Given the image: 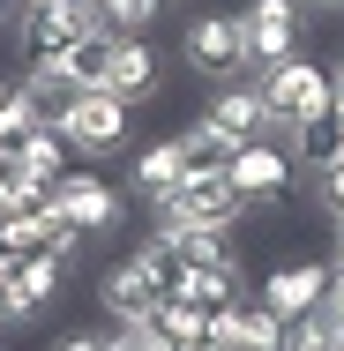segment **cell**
Here are the masks:
<instances>
[{
	"mask_svg": "<svg viewBox=\"0 0 344 351\" xmlns=\"http://www.w3.org/2000/svg\"><path fill=\"white\" fill-rule=\"evenodd\" d=\"M180 68L203 75V82H240V75H255L240 15H195V23L180 30Z\"/></svg>",
	"mask_w": 344,
	"mask_h": 351,
	"instance_id": "cell-1",
	"label": "cell"
},
{
	"mask_svg": "<svg viewBox=\"0 0 344 351\" xmlns=\"http://www.w3.org/2000/svg\"><path fill=\"white\" fill-rule=\"evenodd\" d=\"M255 82H262V97H270V120H277V128H299L307 112L337 105V75L322 68V60H307V53H292V60L262 68Z\"/></svg>",
	"mask_w": 344,
	"mask_h": 351,
	"instance_id": "cell-2",
	"label": "cell"
},
{
	"mask_svg": "<svg viewBox=\"0 0 344 351\" xmlns=\"http://www.w3.org/2000/svg\"><path fill=\"white\" fill-rule=\"evenodd\" d=\"M53 128L75 142V157H113V149H128V135H135V105L113 97V90H82Z\"/></svg>",
	"mask_w": 344,
	"mask_h": 351,
	"instance_id": "cell-3",
	"label": "cell"
},
{
	"mask_svg": "<svg viewBox=\"0 0 344 351\" xmlns=\"http://www.w3.org/2000/svg\"><path fill=\"white\" fill-rule=\"evenodd\" d=\"M292 172H299V157H292V142H277V135H255V142H240V149L225 157V180H232L255 210H284Z\"/></svg>",
	"mask_w": 344,
	"mask_h": 351,
	"instance_id": "cell-4",
	"label": "cell"
},
{
	"mask_svg": "<svg viewBox=\"0 0 344 351\" xmlns=\"http://www.w3.org/2000/svg\"><path fill=\"white\" fill-rule=\"evenodd\" d=\"M45 210H60L82 239H113V232L128 224V195H120L113 180H98V172H60Z\"/></svg>",
	"mask_w": 344,
	"mask_h": 351,
	"instance_id": "cell-5",
	"label": "cell"
},
{
	"mask_svg": "<svg viewBox=\"0 0 344 351\" xmlns=\"http://www.w3.org/2000/svg\"><path fill=\"white\" fill-rule=\"evenodd\" d=\"M247 210H255V202H247L225 172H187L165 202H150V217H157V224H240Z\"/></svg>",
	"mask_w": 344,
	"mask_h": 351,
	"instance_id": "cell-6",
	"label": "cell"
},
{
	"mask_svg": "<svg viewBox=\"0 0 344 351\" xmlns=\"http://www.w3.org/2000/svg\"><path fill=\"white\" fill-rule=\"evenodd\" d=\"M203 128H217V135L232 142H255V135H277V120H270V97H262V82L255 75H240V82H209V97H203V112H195Z\"/></svg>",
	"mask_w": 344,
	"mask_h": 351,
	"instance_id": "cell-7",
	"label": "cell"
},
{
	"mask_svg": "<svg viewBox=\"0 0 344 351\" xmlns=\"http://www.w3.org/2000/svg\"><path fill=\"white\" fill-rule=\"evenodd\" d=\"M240 30H247V60L262 75V68L292 60V53L307 45V8H299V0H247V8H240Z\"/></svg>",
	"mask_w": 344,
	"mask_h": 351,
	"instance_id": "cell-8",
	"label": "cell"
},
{
	"mask_svg": "<svg viewBox=\"0 0 344 351\" xmlns=\"http://www.w3.org/2000/svg\"><path fill=\"white\" fill-rule=\"evenodd\" d=\"M68 277H75V269L60 262V254L30 247V254H23V269H15V284L0 291V306H8V329H30V322H38V314H45L60 291H68Z\"/></svg>",
	"mask_w": 344,
	"mask_h": 351,
	"instance_id": "cell-9",
	"label": "cell"
},
{
	"mask_svg": "<svg viewBox=\"0 0 344 351\" xmlns=\"http://www.w3.org/2000/svg\"><path fill=\"white\" fill-rule=\"evenodd\" d=\"M98 299H105L113 329H120V322H150V314H157V299H165V284H157V262H150V254L135 247L128 262H113V269H105Z\"/></svg>",
	"mask_w": 344,
	"mask_h": 351,
	"instance_id": "cell-10",
	"label": "cell"
},
{
	"mask_svg": "<svg viewBox=\"0 0 344 351\" xmlns=\"http://www.w3.org/2000/svg\"><path fill=\"white\" fill-rule=\"evenodd\" d=\"M98 90H113V97H128V105L165 97V60H157V45L113 30V60H105V82H98Z\"/></svg>",
	"mask_w": 344,
	"mask_h": 351,
	"instance_id": "cell-11",
	"label": "cell"
},
{
	"mask_svg": "<svg viewBox=\"0 0 344 351\" xmlns=\"http://www.w3.org/2000/svg\"><path fill=\"white\" fill-rule=\"evenodd\" d=\"M322 291H330V262H284V269H270V277H262V291H255V299L270 306L277 322H299Z\"/></svg>",
	"mask_w": 344,
	"mask_h": 351,
	"instance_id": "cell-12",
	"label": "cell"
},
{
	"mask_svg": "<svg viewBox=\"0 0 344 351\" xmlns=\"http://www.w3.org/2000/svg\"><path fill=\"white\" fill-rule=\"evenodd\" d=\"M284 135H292L299 172H322V165H337V157H344V112H337V105H322V112H307V120L284 128Z\"/></svg>",
	"mask_w": 344,
	"mask_h": 351,
	"instance_id": "cell-13",
	"label": "cell"
},
{
	"mask_svg": "<svg viewBox=\"0 0 344 351\" xmlns=\"http://www.w3.org/2000/svg\"><path fill=\"white\" fill-rule=\"evenodd\" d=\"M180 180H187V165H180V142H142L135 157H128V187H135L142 202H165Z\"/></svg>",
	"mask_w": 344,
	"mask_h": 351,
	"instance_id": "cell-14",
	"label": "cell"
},
{
	"mask_svg": "<svg viewBox=\"0 0 344 351\" xmlns=\"http://www.w3.org/2000/svg\"><path fill=\"white\" fill-rule=\"evenodd\" d=\"M82 90H90V82H82V75H75L68 60H45V68H23V97H30V105H38L45 120H60V112H68V105L82 97Z\"/></svg>",
	"mask_w": 344,
	"mask_h": 351,
	"instance_id": "cell-15",
	"label": "cell"
},
{
	"mask_svg": "<svg viewBox=\"0 0 344 351\" xmlns=\"http://www.w3.org/2000/svg\"><path fill=\"white\" fill-rule=\"evenodd\" d=\"M15 157L30 165V180H60V172H75V165H68V157H75V142L60 135L53 120H38V128L23 135V149H15Z\"/></svg>",
	"mask_w": 344,
	"mask_h": 351,
	"instance_id": "cell-16",
	"label": "cell"
},
{
	"mask_svg": "<svg viewBox=\"0 0 344 351\" xmlns=\"http://www.w3.org/2000/svg\"><path fill=\"white\" fill-rule=\"evenodd\" d=\"M337 329H344V314H337V299L322 291L299 322H284V351H337Z\"/></svg>",
	"mask_w": 344,
	"mask_h": 351,
	"instance_id": "cell-17",
	"label": "cell"
},
{
	"mask_svg": "<svg viewBox=\"0 0 344 351\" xmlns=\"http://www.w3.org/2000/svg\"><path fill=\"white\" fill-rule=\"evenodd\" d=\"M172 142H180V165H187V172H225V157H232V142L217 135V128H203V120H195L187 135H172Z\"/></svg>",
	"mask_w": 344,
	"mask_h": 351,
	"instance_id": "cell-18",
	"label": "cell"
},
{
	"mask_svg": "<svg viewBox=\"0 0 344 351\" xmlns=\"http://www.w3.org/2000/svg\"><path fill=\"white\" fill-rule=\"evenodd\" d=\"M157 15H165V0H105V30H120V38H142Z\"/></svg>",
	"mask_w": 344,
	"mask_h": 351,
	"instance_id": "cell-19",
	"label": "cell"
},
{
	"mask_svg": "<svg viewBox=\"0 0 344 351\" xmlns=\"http://www.w3.org/2000/svg\"><path fill=\"white\" fill-rule=\"evenodd\" d=\"M314 210L330 217V224L344 217V157H337V165H322V172H314Z\"/></svg>",
	"mask_w": 344,
	"mask_h": 351,
	"instance_id": "cell-20",
	"label": "cell"
},
{
	"mask_svg": "<svg viewBox=\"0 0 344 351\" xmlns=\"http://www.w3.org/2000/svg\"><path fill=\"white\" fill-rule=\"evenodd\" d=\"M53 351H113V329H68Z\"/></svg>",
	"mask_w": 344,
	"mask_h": 351,
	"instance_id": "cell-21",
	"label": "cell"
},
{
	"mask_svg": "<svg viewBox=\"0 0 344 351\" xmlns=\"http://www.w3.org/2000/svg\"><path fill=\"white\" fill-rule=\"evenodd\" d=\"M330 299H337V314H344V247L330 254Z\"/></svg>",
	"mask_w": 344,
	"mask_h": 351,
	"instance_id": "cell-22",
	"label": "cell"
},
{
	"mask_svg": "<svg viewBox=\"0 0 344 351\" xmlns=\"http://www.w3.org/2000/svg\"><path fill=\"white\" fill-rule=\"evenodd\" d=\"M307 15H344V0H299Z\"/></svg>",
	"mask_w": 344,
	"mask_h": 351,
	"instance_id": "cell-23",
	"label": "cell"
},
{
	"mask_svg": "<svg viewBox=\"0 0 344 351\" xmlns=\"http://www.w3.org/2000/svg\"><path fill=\"white\" fill-rule=\"evenodd\" d=\"M15 15H23V0H0V23H15Z\"/></svg>",
	"mask_w": 344,
	"mask_h": 351,
	"instance_id": "cell-24",
	"label": "cell"
},
{
	"mask_svg": "<svg viewBox=\"0 0 344 351\" xmlns=\"http://www.w3.org/2000/svg\"><path fill=\"white\" fill-rule=\"evenodd\" d=\"M337 90H344V53H337Z\"/></svg>",
	"mask_w": 344,
	"mask_h": 351,
	"instance_id": "cell-25",
	"label": "cell"
},
{
	"mask_svg": "<svg viewBox=\"0 0 344 351\" xmlns=\"http://www.w3.org/2000/svg\"><path fill=\"white\" fill-rule=\"evenodd\" d=\"M337 247H344V217H337Z\"/></svg>",
	"mask_w": 344,
	"mask_h": 351,
	"instance_id": "cell-26",
	"label": "cell"
},
{
	"mask_svg": "<svg viewBox=\"0 0 344 351\" xmlns=\"http://www.w3.org/2000/svg\"><path fill=\"white\" fill-rule=\"evenodd\" d=\"M0 329H8V306H0Z\"/></svg>",
	"mask_w": 344,
	"mask_h": 351,
	"instance_id": "cell-27",
	"label": "cell"
},
{
	"mask_svg": "<svg viewBox=\"0 0 344 351\" xmlns=\"http://www.w3.org/2000/svg\"><path fill=\"white\" fill-rule=\"evenodd\" d=\"M337 351H344V329H337Z\"/></svg>",
	"mask_w": 344,
	"mask_h": 351,
	"instance_id": "cell-28",
	"label": "cell"
},
{
	"mask_svg": "<svg viewBox=\"0 0 344 351\" xmlns=\"http://www.w3.org/2000/svg\"><path fill=\"white\" fill-rule=\"evenodd\" d=\"M98 8H105V0H98Z\"/></svg>",
	"mask_w": 344,
	"mask_h": 351,
	"instance_id": "cell-29",
	"label": "cell"
},
{
	"mask_svg": "<svg viewBox=\"0 0 344 351\" xmlns=\"http://www.w3.org/2000/svg\"><path fill=\"white\" fill-rule=\"evenodd\" d=\"M23 8H30V0H23Z\"/></svg>",
	"mask_w": 344,
	"mask_h": 351,
	"instance_id": "cell-30",
	"label": "cell"
},
{
	"mask_svg": "<svg viewBox=\"0 0 344 351\" xmlns=\"http://www.w3.org/2000/svg\"><path fill=\"white\" fill-rule=\"evenodd\" d=\"M0 351H8V344H0Z\"/></svg>",
	"mask_w": 344,
	"mask_h": 351,
	"instance_id": "cell-31",
	"label": "cell"
}]
</instances>
